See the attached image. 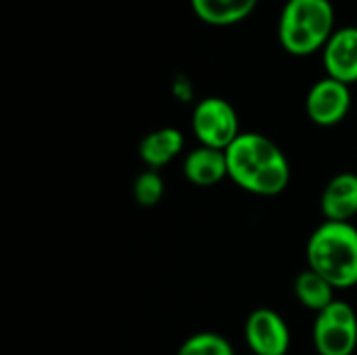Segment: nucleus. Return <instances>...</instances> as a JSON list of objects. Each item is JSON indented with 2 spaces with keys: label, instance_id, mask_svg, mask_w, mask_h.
<instances>
[{
  "label": "nucleus",
  "instance_id": "1",
  "mask_svg": "<svg viewBox=\"0 0 357 355\" xmlns=\"http://www.w3.org/2000/svg\"><path fill=\"white\" fill-rule=\"evenodd\" d=\"M228 178L245 192L276 197L291 182V165L282 149L268 136L243 132L228 149Z\"/></svg>",
  "mask_w": 357,
  "mask_h": 355
},
{
  "label": "nucleus",
  "instance_id": "2",
  "mask_svg": "<svg viewBox=\"0 0 357 355\" xmlns=\"http://www.w3.org/2000/svg\"><path fill=\"white\" fill-rule=\"evenodd\" d=\"M307 268L337 291L357 287V228L351 222L324 220L307 239Z\"/></svg>",
  "mask_w": 357,
  "mask_h": 355
},
{
  "label": "nucleus",
  "instance_id": "3",
  "mask_svg": "<svg viewBox=\"0 0 357 355\" xmlns=\"http://www.w3.org/2000/svg\"><path fill=\"white\" fill-rule=\"evenodd\" d=\"M335 31L331 0H287L278 21V40L287 52L307 56L324 50Z\"/></svg>",
  "mask_w": 357,
  "mask_h": 355
},
{
  "label": "nucleus",
  "instance_id": "4",
  "mask_svg": "<svg viewBox=\"0 0 357 355\" xmlns=\"http://www.w3.org/2000/svg\"><path fill=\"white\" fill-rule=\"evenodd\" d=\"M312 339L318 355H354L357 349V314L351 303L335 299L316 314Z\"/></svg>",
  "mask_w": 357,
  "mask_h": 355
},
{
  "label": "nucleus",
  "instance_id": "5",
  "mask_svg": "<svg viewBox=\"0 0 357 355\" xmlns=\"http://www.w3.org/2000/svg\"><path fill=\"white\" fill-rule=\"evenodd\" d=\"M192 134L201 146L226 151L243 132L236 109L220 96H207L192 111Z\"/></svg>",
  "mask_w": 357,
  "mask_h": 355
},
{
  "label": "nucleus",
  "instance_id": "6",
  "mask_svg": "<svg viewBox=\"0 0 357 355\" xmlns=\"http://www.w3.org/2000/svg\"><path fill=\"white\" fill-rule=\"evenodd\" d=\"M245 343L255 355H287L291 347L289 324L278 312L259 308L245 322Z\"/></svg>",
  "mask_w": 357,
  "mask_h": 355
},
{
  "label": "nucleus",
  "instance_id": "7",
  "mask_svg": "<svg viewBox=\"0 0 357 355\" xmlns=\"http://www.w3.org/2000/svg\"><path fill=\"white\" fill-rule=\"evenodd\" d=\"M349 109H351L349 86L328 75L324 80H318L310 88L305 98L307 117L312 119V123L320 128H333L341 123L347 117Z\"/></svg>",
  "mask_w": 357,
  "mask_h": 355
},
{
  "label": "nucleus",
  "instance_id": "8",
  "mask_svg": "<svg viewBox=\"0 0 357 355\" xmlns=\"http://www.w3.org/2000/svg\"><path fill=\"white\" fill-rule=\"evenodd\" d=\"M326 75L347 86L357 82V27H341L322 50Z\"/></svg>",
  "mask_w": 357,
  "mask_h": 355
},
{
  "label": "nucleus",
  "instance_id": "9",
  "mask_svg": "<svg viewBox=\"0 0 357 355\" xmlns=\"http://www.w3.org/2000/svg\"><path fill=\"white\" fill-rule=\"evenodd\" d=\"M320 209L328 222H351L357 216V174L333 176L322 190Z\"/></svg>",
  "mask_w": 357,
  "mask_h": 355
},
{
  "label": "nucleus",
  "instance_id": "10",
  "mask_svg": "<svg viewBox=\"0 0 357 355\" xmlns=\"http://www.w3.org/2000/svg\"><path fill=\"white\" fill-rule=\"evenodd\" d=\"M182 172H184L186 180L195 186H213L228 178L226 151H218V149L199 144L184 157Z\"/></svg>",
  "mask_w": 357,
  "mask_h": 355
},
{
  "label": "nucleus",
  "instance_id": "11",
  "mask_svg": "<svg viewBox=\"0 0 357 355\" xmlns=\"http://www.w3.org/2000/svg\"><path fill=\"white\" fill-rule=\"evenodd\" d=\"M182 149H184V134L178 128H159L149 132L140 140L138 155L149 169L159 172L176 157H180Z\"/></svg>",
  "mask_w": 357,
  "mask_h": 355
},
{
  "label": "nucleus",
  "instance_id": "12",
  "mask_svg": "<svg viewBox=\"0 0 357 355\" xmlns=\"http://www.w3.org/2000/svg\"><path fill=\"white\" fill-rule=\"evenodd\" d=\"M190 6L209 25H234L255 10L257 0H190Z\"/></svg>",
  "mask_w": 357,
  "mask_h": 355
},
{
  "label": "nucleus",
  "instance_id": "13",
  "mask_svg": "<svg viewBox=\"0 0 357 355\" xmlns=\"http://www.w3.org/2000/svg\"><path fill=\"white\" fill-rule=\"evenodd\" d=\"M293 291H295L297 301L303 308H307V310H312L316 314H320L322 310H326L337 299L335 297V291L337 289L326 278H322L318 272H314L310 268L297 274L295 285H293Z\"/></svg>",
  "mask_w": 357,
  "mask_h": 355
},
{
  "label": "nucleus",
  "instance_id": "14",
  "mask_svg": "<svg viewBox=\"0 0 357 355\" xmlns=\"http://www.w3.org/2000/svg\"><path fill=\"white\" fill-rule=\"evenodd\" d=\"M176 355H236L230 341L220 335V333H211V331H203L197 333L192 337H188Z\"/></svg>",
  "mask_w": 357,
  "mask_h": 355
},
{
  "label": "nucleus",
  "instance_id": "15",
  "mask_svg": "<svg viewBox=\"0 0 357 355\" xmlns=\"http://www.w3.org/2000/svg\"><path fill=\"white\" fill-rule=\"evenodd\" d=\"M165 192V182L157 169H144L142 174L136 176L132 195L140 207H155Z\"/></svg>",
  "mask_w": 357,
  "mask_h": 355
}]
</instances>
